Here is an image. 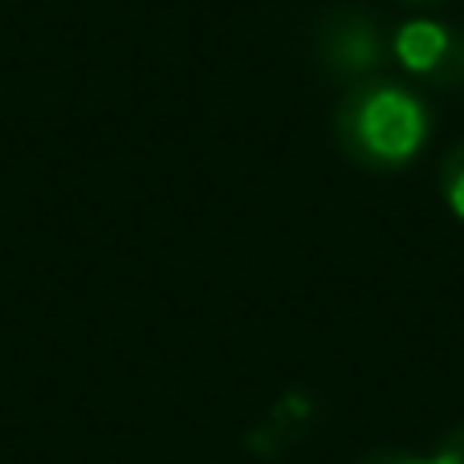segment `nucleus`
Here are the masks:
<instances>
[{
  "mask_svg": "<svg viewBox=\"0 0 464 464\" xmlns=\"http://www.w3.org/2000/svg\"><path fill=\"white\" fill-rule=\"evenodd\" d=\"M432 139V106L416 86L371 78L351 86L334 111V143L362 171H403Z\"/></svg>",
  "mask_w": 464,
  "mask_h": 464,
  "instance_id": "obj_1",
  "label": "nucleus"
},
{
  "mask_svg": "<svg viewBox=\"0 0 464 464\" xmlns=\"http://www.w3.org/2000/svg\"><path fill=\"white\" fill-rule=\"evenodd\" d=\"M392 57V37L383 33V21L367 8H330L318 16L314 29V62L322 78L334 86H359V82L383 78V65Z\"/></svg>",
  "mask_w": 464,
  "mask_h": 464,
  "instance_id": "obj_2",
  "label": "nucleus"
},
{
  "mask_svg": "<svg viewBox=\"0 0 464 464\" xmlns=\"http://www.w3.org/2000/svg\"><path fill=\"white\" fill-rule=\"evenodd\" d=\"M392 57L424 86L452 90L464 82V29L436 16H411L392 33Z\"/></svg>",
  "mask_w": 464,
  "mask_h": 464,
  "instance_id": "obj_3",
  "label": "nucleus"
},
{
  "mask_svg": "<svg viewBox=\"0 0 464 464\" xmlns=\"http://www.w3.org/2000/svg\"><path fill=\"white\" fill-rule=\"evenodd\" d=\"M440 192L449 212L464 225V143H457L440 163Z\"/></svg>",
  "mask_w": 464,
  "mask_h": 464,
  "instance_id": "obj_4",
  "label": "nucleus"
},
{
  "mask_svg": "<svg viewBox=\"0 0 464 464\" xmlns=\"http://www.w3.org/2000/svg\"><path fill=\"white\" fill-rule=\"evenodd\" d=\"M440 464H464V432H452V436H449Z\"/></svg>",
  "mask_w": 464,
  "mask_h": 464,
  "instance_id": "obj_5",
  "label": "nucleus"
},
{
  "mask_svg": "<svg viewBox=\"0 0 464 464\" xmlns=\"http://www.w3.org/2000/svg\"><path fill=\"white\" fill-rule=\"evenodd\" d=\"M362 464H440V460H411L403 452H375V457H367Z\"/></svg>",
  "mask_w": 464,
  "mask_h": 464,
  "instance_id": "obj_6",
  "label": "nucleus"
},
{
  "mask_svg": "<svg viewBox=\"0 0 464 464\" xmlns=\"http://www.w3.org/2000/svg\"><path fill=\"white\" fill-rule=\"evenodd\" d=\"M403 5H420V8H432V5H444V0H403Z\"/></svg>",
  "mask_w": 464,
  "mask_h": 464,
  "instance_id": "obj_7",
  "label": "nucleus"
}]
</instances>
